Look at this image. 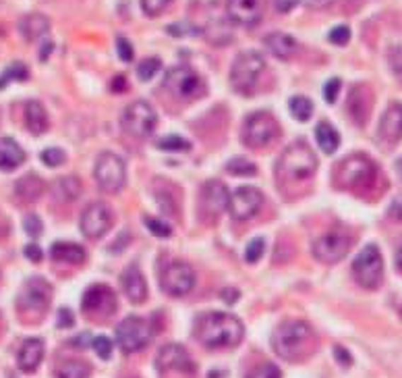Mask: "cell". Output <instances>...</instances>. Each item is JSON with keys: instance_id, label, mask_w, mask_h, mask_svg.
<instances>
[{"instance_id": "obj_1", "label": "cell", "mask_w": 402, "mask_h": 378, "mask_svg": "<svg viewBox=\"0 0 402 378\" xmlns=\"http://www.w3.org/2000/svg\"><path fill=\"white\" fill-rule=\"evenodd\" d=\"M243 335V322L226 312H205L195 320V337L207 349L236 348Z\"/></svg>"}, {"instance_id": "obj_2", "label": "cell", "mask_w": 402, "mask_h": 378, "mask_svg": "<svg viewBox=\"0 0 402 378\" xmlns=\"http://www.w3.org/2000/svg\"><path fill=\"white\" fill-rule=\"evenodd\" d=\"M274 351L288 362H299L307 357L316 348V335L311 326L303 320H287L272 335Z\"/></svg>"}, {"instance_id": "obj_3", "label": "cell", "mask_w": 402, "mask_h": 378, "mask_svg": "<svg viewBox=\"0 0 402 378\" xmlns=\"http://www.w3.org/2000/svg\"><path fill=\"white\" fill-rule=\"evenodd\" d=\"M375 179H377V167L365 154L348 156L338 165V171H336V185L343 189L365 191L374 187Z\"/></svg>"}, {"instance_id": "obj_4", "label": "cell", "mask_w": 402, "mask_h": 378, "mask_svg": "<svg viewBox=\"0 0 402 378\" xmlns=\"http://www.w3.org/2000/svg\"><path fill=\"white\" fill-rule=\"evenodd\" d=\"M276 169L287 181H305L317 171V156L305 142H294L282 152Z\"/></svg>"}, {"instance_id": "obj_5", "label": "cell", "mask_w": 402, "mask_h": 378, "mask_svg": "<svg viewBox=\"0 0 402 378\" xmlns=\"http://www.w3.org/2000/svg\"><path fill=\"white\" fill-rule=\"evenodd\" d=\"M263 71H265V60L259 52L255 50L241 52L230 69V86L241 96H251L253 89L258 87L259 77Z\"/></svg>"}, {"instance_id": "obj_6", "label": "cell", "mask_w": 402, "mask_h": 378, "mask_svg": "<svg viewBox=\"0 0 402 378\" xmlns=\"http://www.w3.org/2000/svg\"><path fill=\"white\" fill-rule=\"evenodd\" d=\"M278 135H280L278 121L265 111H259V113L247 116L243 131H241L243 144L253 148V150L270 145L274 140H278Z\"/></svg>"}, {"instance_id": "obj_7", "label": "cell", "mask_w": 402, "mask_h": 378, "mask_svg": "<svg viewBox=\"0 0 402 378\" xmlns=\"http://www.w3.org/2000/svg\"><path fill=\"white\" fill-rule=\"evenodd\" d=\"M120 123H122V129H125L127 135L137 138V140H145L156 131L158 115H156V111H154V106L149 102L135 100L125 109V113L120 116Z\"/></svg>"}, {"instance_id": "obj_8", "label": "cell", "mask_w": 402, "mask_h": 378, "mask_svg": "<svg viewBox=\"0 0 402 378\" xmlns=\"http://www.w3.org/2000/svg\"><path fill=\"white\" fill-rule=\"evenodd\" d=\"M154 339L151 322L139 316H129L116 326V343L125 353H135L145 349Z\"/></svg>"}, {"instance_id": "obj_9", "label": "cell", "mask_w": 402, "mask_h": 378, "mask_svg": "<svg viewBox=\"0 0 402 378\" xmlns=\"http://www.w3.org/2000/svg\"><path fill=\"white\" fill-rule=\"evenodd\" d=\"M164 87L178 100H195L205 94L203 77L187 65L173 67L164 77Z\"/></svg>"}, {"instance_id": "obj_10", "label": "cell", "mask_w": 402, "mask_h": 378, "mask_svg": "<svg viewBox=\"0 0 402 378\" xmlns=\"http://www.w3.org/2000/svg\"><path fill=\"white\" fill-rule=\"evenodd\" d=\"M352 277L365 289H377L384 277V260L377 245H367L352 262Z\"/></svg>"}, {"instance_id": "obj_11", "label": "cell", "mask_w": 402, "mask_h": 378, "mask_svg": "<svg viewBox=\"0 0 402 378\" xmlns=\"http://www.w3.org/2000/svg\"><path fill=\"white\" fill-rule=\"evenodd\" d=\"M93 174H96L100 189H104L106 194H116L125 187V181H127L125 160L113 152H104L96 162Z\"/></svg>"}, {"instance_id": "obj_12", "label": "cell", "mask_w": 402, "mask_h": 378, "mask_svg": "<svg viewBox=\"0 0 402 378\" xmlns=\"http://www.w3.org/2000/svg\"><path fill=\"white\" fill-rule=\"evenodd\" d=\"M350 248H352V237L343 229H334L316 239L311 250L321 264H338L350 252Z\"/></svg>"}, {"instance_id": "obj_13", "label": "cell", "mask_w": 402, "mask_h": 378, "mask_svg": "<svg viewBox=\"0 0 402 378\" xmlns=\"http://www.w3.org/2000/svg\"><path fill=\"white\" fill-rule=\"evenodd\" d=\"M50 299H52V289H50L48 281L35 277V279H29L23 285V291L17 297V306L23 314L42 316L48 310Z\"/></svg>"}, {"instance_id": "obj_14", "label": "cell", "mask_w": 402, "mask_h": 378, "mask_svg": "<svg viewBox=\"0 0 402 378\" xmlns=\"http://www.w3.org/2000/svg\"><path fill=\"white\" fill-rule=\"evenodd\" d=\"M156 368L160 374H178V377H193L195 372V364L191 360V355L187 353V349L180 345H164L160 349L158 357H156Z\"/></svg>"}, {"instance_id": "obj_15", "label": "cell", "mask_w": 402, "mask_h": 378, "mask_svg": "<svg viewBox=\"0 0 402 378\" xmlns=\"http://www.w3.org/2000/svg\"><path fill=\"white\" fill-rule=\"evenodd\" d=\"M160 285L168 295L183 297L195 287V272L187 262H171L160 277Z\"/></svg>"}, {"instance_id": "obj_16", "label": "cell", "mask_w": 402, "mask_h": 378, "mask_svg": "<svg viewBox=\"0 0 402 378\" xmlns=\"http://www.w3.org/2000/svg\"><path fill=\"white\" fill-rule=\"evenodd\" d=\"M84 312L93 318H108L118 308V297L108 285H91L81 299Z\"/></svg>"}, {"instance_id": "obj_17", "label": "cell", "mask_w": 402, "mask_h": 378, "mask_svg": "<svg viewBox=\"0 0 402 378\" xmlns=\"http://www.w3.org/2000/svg\"><path fill=\"white\" fill-rule=\"evenodd\" d=\"M81 233L87 239H100L113 229V210L108 204L93 202L81 214Z\"/></svg>"}, {"instance_id": "obj_18", "label": "cell", "mask_w": 402, "mask_h": 378, "mask_svg": "<svg viewBox=\"0 0 402 378\" xmlns=\"http://www.w3.org/2000/svg\"><path fill=\"white\" fill-rule=\"evenodd\" d=\"M261 206H263V194L258 187H239L234 194H230V216L239 223L253 218L261 210Z\"/></svg>"}, {"instance_id": "obj_19", "label": "cell", "mask_w": 402, "mask_h": 378, "mask_svg": "<svg viewBox=\"0 0 402 378\" xmlns=\"http://www.w3.org/2000/svg\"><path fill=\"white\" fill-rule=\"evenodd\" d=\"M265 11V0H226L229 19L236 26L253 28L258 26Z\"/></svg>"}, {"instance_id": "obj_20", "label": "cell", "mask_w": 402, "mask_h": 378, "mask_svg": "<svg viewBox=\"0 0 402 378\" xmlns=\"http://www.w3.org/2000/svg\"><path fill=\"white\" fill-rule=\"evenodd\" d=\"M229 200L230 194L226 189V185L218 179H212L203 185L201 189V206H203V212L209 216V218H218L224 210H229Z\"/></svg>"}, {"instance_id": "obj_21", "label": "cell", "mask_w": 402, "mask_h": 378, "mask_svg": "<svg viewBox=\"0 0 402 378\" xmlns=\"http://www.w3.org/2000/svg\"><path fill=\"white\" fill-rule=\"evenodd\" d=\"M372 104H374V96H372V89L367 86H355L348 94V115L352 116V121L357 125H365L369 113H372Z\"/></svg>"}, {"instance_id": "obj_22", "label": "cell", "mask_w": 402, "mask_h": 378, "mask_svg": "<svg viewBox=\"0 0 402 378\" xmlns=\"http://www.w3.org/2000/svg\"><path fill=\"white\" fill-rule=\"evenodd\" d=\"M379 138L388 144H398L402 140V104H392L384 113L377 129Z\"/></svg>"}, {"instance_id": "obj_23", "label": "cell", "mask_w": 402, "mask_h": 378, "mask_svg": "<svg viewBox=\"0 0 402 378\" xmlns=\"http://www.w3.org/2000/svg\"><path fill=\"white\" fill-rule=\"evenodd\" d=\"M42 360H44V341L38 339V337L25 339L21 349H19V353H17V366H19V370L31 374V372L38 370V366L42 364Z\"/></svg>"}, {"instance_id": "obj_24", "label": "cell", "mask_w": 402, "mask_h": 378, "mask_svg": "<svg viewBox=\"0 0 402 378\" xmlns=\"http://www.w3.org/2000/svg\"><path fill=\"white\" fill-rule=\"evenodd\" d=\"M122 291L125 295L129 297V301L133 304H144L147 299V285H145L144 274L137 266H129L125 272H122Z\"/></svg>"}, {"instance_id": "obj_25", "label": "cell", "mask_w": 402, "mask_h": 378, "mask_svg": "<svg viewBox=\"0 0 402 378\" xmlns=\"http://www.w3.org/2000/svg\"><path fill=\"white\" fill-rule=\"evenodd\" d=\"M263 44H265V48H268L274 57L280 58V60L292 58L297 55V50H299L297 40H294L292 35H288V33H282V31L268 33V35L263 38Z\"/></svg>"}, {"instance_id": "obj_26", "label": "cell", "mask_w": 402, "mask_h": 378, "mask_svg": "<svg viewBox=\"0 0 402 378\" xmlns=\"http://www.w3.org/2000/svg\"><path fill=\"white\" fill-rule=\"evenodd\" d=\"M25 162L23 148L11 138L0 140V171H15Z\"/></svg>"}, {"instance_id": "obj_27", "label": "cell", "mask_w": 402, "mask_h": 378, "mask_svg": "<svg viewBox=\"0 0 402 378\" xmlns=\"http://www.w3.org/2000/svg\"><path fill=\"white\" fill-rule=\"evenodd\" d=\"M19 31L21 35L28 40V42H35L40 38H44L48 31H50V19L42 13H31L25 15L21 21H19Z\"/></svg>"}, {"instance_id": "obj_28", "label": "cell", "mask_w": 402, "mask_h": 378, "mask_svg": "<svg viewBox=\"0 0 402 378\" xmlns=\"http://www.w3.org/2000/svg\"><path fill=\"white\" fill-rule=\"evenodd\" d=\"M50 256L52 260L62 262V264H73V266H79L84 264L87 258L86 250L77 243H67V241H57L52 248H50Z\"/></svg>"}, {"instance_id": "obj_29", "label": "cell", "mask_w": 402, "mask_h": 378, "mask_svg": "<svg viewBox=\"0 0 402 378\" xmlns=\"http://www.w3.org/2000/svg\"><path fill=\"white\" fill-rule=\"evenodd\" d=\"M44 189H46V185H44V181L38 174H25L23 179L17 181L15 196L23 204H31L35 202V200H40V196L44 194Z\"/></svg>"}, {"instance_id": "obj_30", "label": "cell", "mask_w": 402, "mask_h": 378, "mask_svg": "<svg viewBox=\"0 0 402 378\" xmlns=\"http://www.w3.org/2000/svg\"><path fill=\"white\" fill-rule=\"evenodd\" d=\"M25 125H28L29 133H33V135H42V133L48 131V125H50L48 123V113L42 106V102H38V100L28 102V106H25Z\"/></svg>"}, {"instance_id": "obj_31", "label": "cell", "mask_w": 402, "mask_h": 378, "mask_svg": "<svg viewBox=\"0 0 402 378\" xmlns=\"http://www.w3.org/2000/svg\"><path fill=\"white\" fill-rule=\"evenodd\" d=\"M81 189H84V183L73 174L60 177L52 185V194L57 196L58 202H75L81 196Z\"/></svg>"}, {"instance_id": "obj_32", "label": "cell", "mask_w": 402, "mask_h": 378, "mask_svg": "<svg viewBox=\"0 0 402 378\" xmlns=\"http://www.w3.org/2000/svg\"><path fill=\"white\" fill-rule=\"evenodd\" d=\"M316 138L323 154H334V152L340 148V133H338L328 121H321V123L317 125Z\"/></svg>"}, {"instance_id": "obj_33", "label": "cell", "mask_w": 402, "mask_h": 378, "mask_svg": "<svg viewBox=\"0 0 402 378\" xmlns=\"http://www.w3.org/2000/svg\"><path fill=\"white\" fill-rule=\"evenodd\" d=\"M89 374H91V366L79 360L62 362L57 368V378H89Z\"/></svg>"}, {"instance_id": "obj_34", "label": "cell", "mask_w": 402, "mask_h": 378, "mask_svg": "<svg viewBox=\"0 0 402 378\" xmlns=\"http://www.w3.org/2000/svg\"><path fill=\"white\" fill-rule=\"evenodd\" d=\"M288 109H290V115L299 123H307L314 115V102L305 96H292L288 102Z\"/></svg>"}, {"instance_id": "obj_35", "label": "cell", "mask_w": 402, "mask_h": 378, "mask_svg": "<svg viewBox=\"0 0 402 378\" xmlns=\"http://www.w3.org/2000/svg\"><path fill=\"white\" fill-rule=\"evenodd\" d=\"M29 71L23 62H13L4 69V73L0 75V89L8 86L11 82H28Z\"/></svg>"}, {"instance_id": "obj_36", "label": "cell", "mask_w": 402, "mask_h": 378, "mask_svg": "<svg viewBox=\"0 0 402 378\" xmlns=\"http://www.w3.org/2000/svg\"><path fill=\"white\" fill-rule=\"evenodd\" d=\"M226 171L230 174H236V177H255L258 167H255V162H251L243 156H236V158L226 162Z\"/></svg>"}, {"instance_id": "obj_37", "label": "cell", "mask_w": 402, "mask_h": 378, "mask_svg": "<svg viewBox=\"0 0 402 378\" xmlns=\"http://www.w3.org/2000/svg\"><path fill=\"white\" fill-rule=\"evenodd\" d=\"M158 148L166 150V152H189L191 150V142L180 138V135H166L162 140H158Z\"/></svg>"}, {"instance_id": "obj_38", "label": "cell", "mask_w": 402, "mask_h": 378, "mask_svg": "<svg viewBox=\"0 0 402 378\" xmlns=\"http://www.w3.org/2000/svg\"><path fill=\"white\" fill-rule=\"evenodd\" d=\"M160 69H162V60H160V58H145V60L139 62V67H137V77H139L142 82H149Z\"/></svg>"}, {"instance_id": "obj_39", "label": "cell", "mask_w": 402, "mask_h": 378, "mask_svg": "<svg viewBox=\"0 0 402 378\" xmlns=\"http://www.w3.org/2000/svg\"><path fill=\"white\" fill-rule=\"evenodd\" d=\"M145 227L149 229V233H154L156 237H162V239L173 235V227L168 223H164L160 218H154V216H145Z\"/></svg>"}, {"instance_id": "obj_40", "label": "cell", "mask_w": 402, "mask_h": 378, "mask_svg": "<svg viewBox=\"0 0 402 378\" xmlns=\"http://www.w3.org/2000/svg\"><path fill=\"white\" fill-rule=\"evenodd\" d=\"M247 378H282V372H280V368L276 366V364H259V366H255L249 374H247Z\"/></svg>"}, {"instance_id": "obj_41", "label": "cell", "mask_w": 402, "mask_h": 378, "mask_svg": "<svg viewBox=\"0 0 402 378\" xmlns=\"http://www.w3.org/2000/svg\"><path fill=\"white\" fill-rule=\"evenodd\" d=\"M40 158H42V162H44L46 167L57 169V167H60V165L64 162V152H62L60 148H48V150H44V152L40 154Z\"/></svg>"}, {"instance_id": "obj_42", "label": "cell", "mask_w": 402, "mask_h": 378, "mask_svg": "<svg viewBox=\"0 0 402 378\" xmlns=\"http://www.w3.org/2000/svg\"><path fill=\"white\" fill-rule=\"evenodd\" d=\"M263 250H265V241L261 237L251 239L249 245H247V252H245V260L249 262V264H255L263 256Z\"/></svg>"}, {"instance_id": "obj_43", "label": "cell", "mask_w": 402, "mask_h": 378, "mask_svg": "<svg viewBox=\"0 0 402 378\" xmlns=\"http://www.w3.org/2000/svg\"><path fill=\"white\" fill-rule=\"evenodd\" d=\"M142 2V9H144L145 15L149 17H158L173 0H139Z\"/></svg>"}, {"instance_id": "obj_44", "label": "cell", "mask_w": 402, "mask_h": 378, "mask_svg": "<svg viewBox=\"0 0 402 378\" xmlns=\"http://www.w3.org/2000/svg\"><path fill=\"white\" fill-rule=\"evenodd\" d=\"M23 229H25V233H28L31 239H38V237L44 233V225H42L40 216H35V214H28V216H25V221H23Z\"/></svg>"}, {"instance_id": "obj_45", "label": "cell", "mask_w": 402, "mask_h": 378, "mask_svg": "<svg viewBox=\"0 0 402 378\" xmlns=\"http://www.w3.org/2000/svg\"><path fill=\"white\" fill-rule=\"evenodd\" d=\"M93 349H96V353L102 357V360H108L110 355H113V341L108 339V337H104V335H100V337H96L93 341Z\"/></svg>"}, {"instance_id": "obj_46", "label": "cell", "mask_w": 402, "mask_h": 378, "mask_svg": "<svg viewBox=\"0 0 402 378\" xmlns=\"http://www.w3.org/2000/svg\"><path fill=\"white\" fill-rule=\"evenodd\" d=\"M340 87H343V82H340L338 77H332V79L323 86V100H326L328 104H334L336 98H338Z\"/></svg>"}, {"instance_id": "obj_47", "label": "cell", "mask_w": 402, "mask_h": 378, "mask_svg": "<svg viewBox=\"0 0 402 378\" xmlns=\"http://www.w3.org/2000/svg\"><path fill=\"white\" fill-rule=\"evenodd\" d=\"M330 42L332 44H336V46H345L348 44V40H350V29L346 28V26H338V28H334L330 31Z\"/></svg>"}, {"instance_id": "obj_48", "label": "cell", "mask_w": 402, "mask_h": 378, "mask_svg": "<svg viewBox=\"0 0 402 378\" xmlns=\"http://www.w3.org/2000/svg\"><path fill=\"white\" fill-rule=\"evenodd\" d=\"M116 52H118V57L122 58L125 62H131L133 60V46L129 44V40L127 38H116Z\"/></svg>"}, {"instance_id": "obj_49", "label": "cell", "mask_w": 402, "mask_h": 378, "mask_svg": "<svg viewBox=\"0 0 402 378\" xmlns=\"http://www.w3.org/2000/svg\"><path fill=\"white\" fill-rule=\"evenodd\" d=\"M388 62H390V67H392L394 73L402 75V46H392V48H390Z\"/></svg>"}, {"instance_id": "obj_50", "label": "cell", "mask_w": 402, "mask_h": 378, "mask_svg": "<svg viewBox=\"0 0 402 378\" xmlns=\"http://www.w3.org/2000/svg\"><path fill=\"white\" fill-rule=\"evenodd\" d=\"M73 324H75L73 312L67 310V308H60V310H58V328H71Z\"/></svg>"}, {"instance_id": "obj_51", "label": "cell", "mask_w": 402, "mask_h": 378, "mask_svg": "<svg viewBox=\"0 0 402 378\" xmlns=\"http://www.w3.org/2000/svg\"><path fill=\"white\" fill-rule=\"evenodd\" d=\"M25 256H28L29 262H42V250H40V245H35V243H29V245H25Z\"/></svg>"}, {"instance_id": "obj_52", "label": "cell", "mask_w": 402, "mask_h": 378, "mask_svg": "<svg viewBox=\"0 0 402 378\" xmlns=\"http://www.w3.org/2000/svg\"><path fill=\"white\" fill-rule=\"evenodd\" d=\"M171 35H187V33H201V29H187L185 23H174L168 28Z\"/></svg>"}, {"instance_id": "obj_53", "label": "cell", "mask_w": 402, "mask_h": 378, "mask_svg": "<svg viewBox=\"0 0 402 378\" xmlns=\"http://www.w3.org/2000/svg\"><path fill=\"white\" fill-rule=\"evenodd\" d=\"M334 353H336V360H338L343 366H350V364H352V357H350V353H348L345 348L336 345V348H334Z\"/></svg>"}, {"instance_id": "obj_54", "label": "cell", "mask_w": 402, "mask_h": 378, "mask_svg": "<svg viewBox=\"0 0 402 378\" xmlns=\"http://www.w3.org/2000/svg\"><path fill=\"white\" fill-rule=\"evenodd\" d=\"M301 4H305V6H309V9H328V6H332L336 0H299Z\"/></svg>"}, {"instance_id": "obj_55", "label": "cell", "mask_w": 402, "mask_h": 378, "mask_svg": "<svg viewBox=\"0 0 402 378\" xmlns=\"http://www.w3.org/2000/svg\"><path fill=\"white\" fill-rule=\"evenodd\" d=\"M390 216L402 223V196L394 198V202H392V206H390Z\"/></svg>"}, {"instance_id": "obj_56", "label": "cell", "mask_w": 402, "mask_h": 378, "mask_svg": "<svg viewBox=\"0 0 402 378\" xmlns=\"http://www.w3.org/2000/svg\"><path fill=\"white\" fill-rule=\"evenodd\" d=\"M52 50H54V44L52 42H44V46H42V52H40V60L42 62H46L48 57L52 55Z\"/></svg>"}, {"instance_id": "obj_57", "label": "cell", "mask_w": 402, "mask_h": 378, "mask_svg": "<svg viewBox=\"0 0 402 378\" xmlns=\"http://www.w3.org/2000/svg\"><path fill=\"white\" fill-rule=\"evenodd\" d=\"M110 87H113V91H125V89H127V79H125L122 75H116Z\"/></svg>"}, {"instance_id": "obj_58", "label": "cell", "mask_w": 402, "mask_h": 378, "mask_svg": "<svg viewBox=\"0 0 402 378\" xmlns=\"http://www.w3.org/2000/svg\"><path fill=\"white\" fill-rule=\"evenodd\" d=\"M222 299H224L226 304H234V301L239 299V291H236V289H224V291H222Z\"/></svg>"}, {"instance_id": "obj_59", "label": "cell", "mask_w": 402, "mask_h": 378, "mask_svg": "<svg viewBox=\"0 0 402 378\" xmlns=\"http://www.w3.org/2000/svg\"><path fill=\"white\" fill-rule=\"evenodd\" d=\"M127 243H129V233H122V235H120V243H118V245H108V250H110V252H120Z\"/></svg>"}, {"instance_id": "obj_60", "label": "cell", "mask_w": 402, "mask_h": 378, "mask_svg": "<svg viewBox=\"0 0 402 378\" xmlns=\"http://www.w3.org/2000/svg\"><path fill=\"white\" fill-rule=\"evenodd\" d=\"M87 343H89V335H81V337H77L75 341H73V345H79V348H86Z\"/></svg>"}, {"instance_id": "obj_61", "label": "cell", "mask_w": 402, "mask_h": 378, "mask_svg": "<svg viewBox=\"0 0 402 378\" xmlns=\"http://www.w3.org/2000/svg\"><path fill=\"white\" fill-rule=\"evenodd\" d=\"M396 266H398V270L402 272V248L398 250V254H396Z\"/></svg>"}]
</instances>
